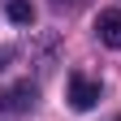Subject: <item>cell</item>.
Listing matches in <instances>:
<instances>
[{"label": "cell", "instance_id": "8992f818", "mask_svg": "<svg viewBox=\"0 0 121 121\" xmlns=\"http://www.w3.org/2000/svg\"><path fill=\"white\" fill-rule=\"evenodd\" d=\"M117 121H121V117H117Z\"/></svg>", "mask_w": 121, "mask_h": 121}, {"label": "cell", "instance_id": "7a4b0ae2", "mask_svg": "<svg viewBox=\"0 0 121 121\" xmlns=\"http://www.w3.org/2000/svg\"><path fill=\"white\" fill-rule=\"evenodd\" d=\"M95 35L104 48H121V9H99L95 17Z\"/></svg>", "mask_w": 121, "mask_h": 121}, {"label": "cell", "instance_id": "277c9868", "mask_svg": "<svg viewBox=\"0 0 121 121\" xmlns=\"http://www.w3.org/2000/svg\"><path fill=\"white\" fill-rule=\"evenodd\" d=\"M9 22H17V26H30L35 22V9H30V0H9Z\"/></svg>", "mask_w": 121, "mask_h": 121}, {"label": "cell", "instance_id": "5b68a950", "mask_svg": "<svg viewBox=\"0 0 121 121\" xmlns=\"http://www.w3.org/2000/svg\"><path fill=\"white\" fill-rule=\"evenodd\" d=\"M56 4H78V0H56Z\"/></svg>", "mask_w": 121, "mask_h": 121}, {"label": "cell", "instance_id": "6da1fadb", "mask_svg": "<svg viewBox=\"0 0 121 121\" xmlns=\"http://www.w3.org/2000/svg\"><path fill=\"white\" fill-rule=\"evenodd\" d=\"M95 104H99V82L82 78V73H69V108L86 112V108H95Z\"/></svg>", "mask_w": 121, "mask_h": 121}, {"label": "cell", "instance_id": "3957f363", "mask_svg": "<svg viewBox=\"0 0 121 121\" xmlns=\"http://www.w3.org/2000/svg\"><path fill=\"white\" fill-rule=\"evenodd\" d=\"M35 95H39L35 82H17V86H9L4 95H0V108L4 112H26L30 104H35Z\"/></svg>", "mask_w": 121, "mask_h": 121}]
</instances>
